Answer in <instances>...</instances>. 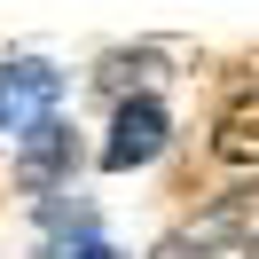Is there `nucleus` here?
Segmentation results:
<instances>
[{
  "mask_svg": "<svg viewBox=\"0 0 259 259\" xmlns=\"http://www.w3.org/2000/svg\"><path fill=\"white\" fill-rule=\"evenodd\" d=\"M39 259H118V251H110L102 236H55V243H48Z\"/></svg>",
  "mask_w": 259,
  "mask_h": 259,
  "instance_id": "obj_8",
  "label": "nucleus"
},
{
  "mask_svg": "<svg viewBox=\"0 0 259 259\" xmlns=\"http://www.w3.org/2000/svg\"><path fill=\"white\" fill-rule=\"evenodd\" d=\"M212 157H220V165H259V87L220 110V126H212Z\"/></svg>",
  "mask_w": 259,
  "mask_h": 259,
  "instance_id": "obj_5",
  "label": "nucleus"
},
{
  "mask_svg": "<svg viewBox=\"0 0 259 259\" xmlns=\"http://www.w3.org/2000/svg\"><path fill=\"white\" fill-rule=\"evenodd\" d=\"M165 134H173L165 102L126 95V102H118V126H110V142H102V165H110V173H134V165H149V157L165 149Z\"/></svg>",
  "mask_w": 259,
  "mask_h": 259,
  "instance_id": "obj_2",
  "label": "nucleus"
},
{
  "mask_svg": "<svg viewBox=\"0 0 259 259\" xmlns=\"http://www.w3.org/2000/svg\"><path fill=\"white\" fill-rule=\"evenodd\" d=\"M39 220L55 228V236H95V204H87V196H39Z\"/></svg>",
  "mask_w": 259,
  "mask_h": 259,
  "instance_id": "obj_6",
  "label": "nucleus"
},
{
  "mask_svg": "<svg viewBox=\"0 0 259 259\" xmlns=\"http://www.w3.org/2000/svg\"><path fill=\"white\" fill-rule=\"evenodd\" d=\"M149 71H157V55H149V48H134V55H126V48H118V55H110V63H102V71H95V79H102V87H110V95H126V87H134V79H149Z\"/></svg>",
  "mask_w": 259,
  "mask_h": 259,
  "instance_id": "obj_7",
  "label": "nucleus"
},
{
  "mask_svg": "<svg viewBox=\"0 0 259 259\" xmlns=\"http://www.w3.org/2000/svg\"><path fill=\"white\" fill-rule=\"evenodd\" d=\"M149 259H251V196H220L189 228H173Z\"/></svg>",
  "mask_w": 259,
  "mask_h": 259,
  "instance_id": "obj_1",
  "label": "nucleus"
},
{
  "mask_svg": "<svg viewBox=\"0 0 259 259\" xmlns=\"http://www.w3.org/2000/svg\"><path fill=\"white\" fill-rule=\"evenodd\" d=\"M71 157H79V149H71V126H63V118H32V126H24V149H16V181L32 196H48V189L71 181Z\"/></svg>",
  "mask_w": 259,
  "mask_h": 259,
  "instance_id": "obj_3",
  "label": "nucleus"
},
{
  "mask_svg": "<svg viewBox=\"0 0 259 259\" xmlns=\"http://www.w3.org/2000/svg\"><path fill=\"white\" fill-rule=\"evenodd\" d=\"M63 95V71L39 63V55H24V63L0 71V126H32V118H48V102Z\"/></svg>",
  "mask_w": 259,
  "mask_h": 259,
  "instance_id": "obj_4",
  "label": "nucleus"
}]
</instances>
